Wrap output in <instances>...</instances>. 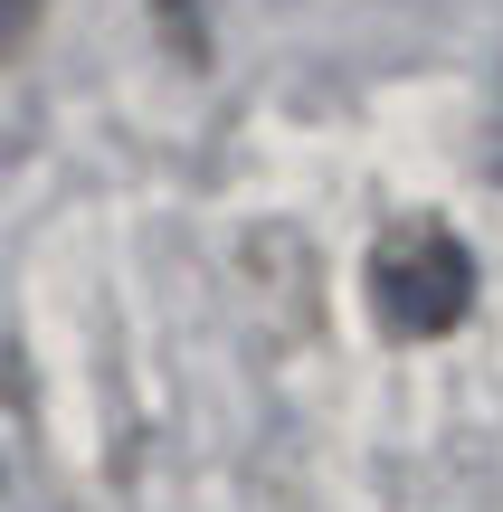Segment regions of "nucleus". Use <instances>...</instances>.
I'll list each match as a JSON object with an SVG mask.
<instances>
[{
  "label": "nucleus",
  "instance_id": "nucleus-1",
  "mask_svg": "<svg viewBox=\"0 0 503 512\" xmlns=\"http://www.w3.org/2000/svg\"><path fill=\"white\" fill-rule=\"evenodd\" d=\"M371 304H380V332L437 342V332H456L475 313V256L456 247V228L399 219L390 238L371 247Z\"/></svg>",
  "mask_w": 503,
  "mask_h": 512
},
{
  "label": "nucleus",
  "instance_id": "nucleus-2",
  "mask_svg": "<svg viewBox=\"0 0 503 512\" xmlns=\"http://www.w3.org/2000/svg\"><path fill=\"white\" fill-rule=\"evenodd\" d=\"M19 29H29V0H0V57L19 48Z\"/></svg>",
  "mask_w": 503,
  "mask_h": 512
}]
</instances>
